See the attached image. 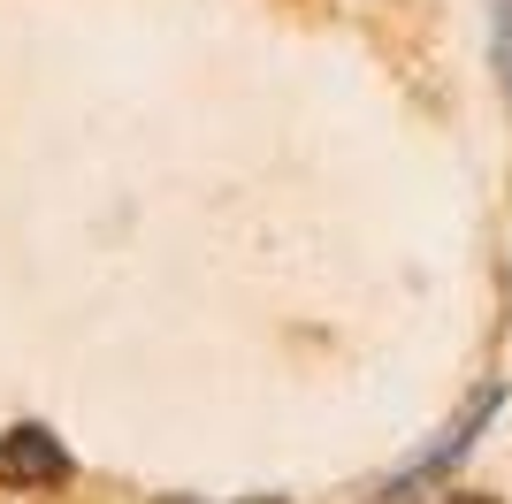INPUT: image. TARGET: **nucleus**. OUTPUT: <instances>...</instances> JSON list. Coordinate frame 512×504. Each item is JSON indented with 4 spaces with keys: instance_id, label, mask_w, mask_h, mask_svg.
<instances>
[{
    "instance_id": "1",
    "label": "nucleus",
    "mask_w": 512,
    "mask_h": 504,
    "mask_svg": "<svg viewBox=\"0 0 512 504\" xmlns=\"http://www.w3.org/2000/svg\"><path fill=\"white\" fill-rule=\"evenodd\" d=\"M497 405H505V382H482V390H474V398L459 405L444 428H436V443H421V451H413V459L398 466L383 489H375V504H421V489H436L451 466H459L474 443H482V428L497 420Z\"/></svg>"
},
{
    "instance_id": "2",
    "label": "nucleus",
    "mask_w": 512,
    "mask_h": 504,
    "mask_svg": "<svg viewBox=\"0 0 512 504\" xmlns=\"http://www.w3.org/2000/svg\"><path fill=\"white\" fill-rule=\"evenodd\" d=\"M69 482H77V459H69V443L46 420L0 428V489L8 497H62Z\"/></svg>"
},
{
    "instance_id": "3",
    "label": "nucleus",
    "mask_w": 512,
    "mask_h": 504,
    "mask_svg": "<svg viewBox=\"0 0 512 504\" xmlns=\"http://www.w3.org/2000/svg\"><path fill=\"white\" fill-rule=\"evenodd\" d=\"M490 62H497V77H505V92H512V0H490Z\"/></svg>"
},
{
    "instance_id": "4",
    "label": "nucleus",
    "mask_w": 512,
    "mask_h": 504,
    "mask_svg": "<svg viewBox=\"0 0 512 504\" xmlns=\"http://www.w3.org/2000/svg\"><path fill=\"white\" fill-rule=\"evenodd\" d=\"M436 504H497V497H482V489H444Z\"/></svg>"
},
{
    "instance_id": "5",
    "label": "nucleus",
    "mask_w": 512,
    "mask_h": 504,
    "mask_svg": "<svg viewBox=\"0 0 512 504\" xmlns=\"http://www.w3.org/2000/svg\"><path fill=\"white\" fill-rule=\"evenodd\" d=\"M153 504H192V497H153ZM253 504H299V497H253Z\"/></svg>"
}]
</instances>
